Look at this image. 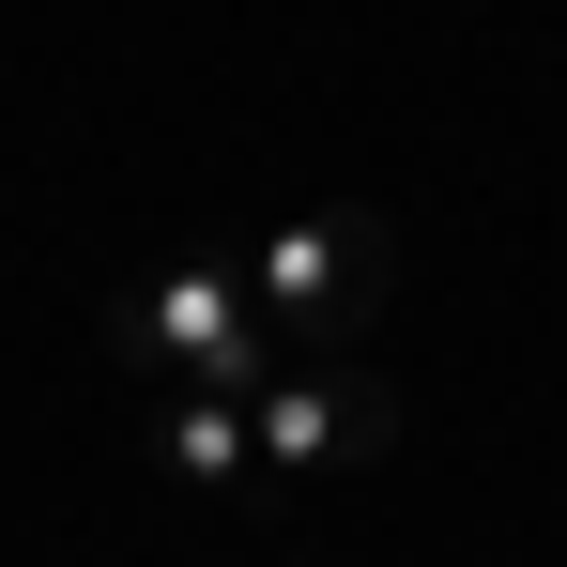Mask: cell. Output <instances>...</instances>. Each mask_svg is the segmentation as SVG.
<instances>
[{
	"instance_id": "obj_1",
	"label": "cell",
	"mask_w": 567,
	"mask_h": 567,
	"mask_svg": "<svg viewBox=\"0 0 567 567\" xmlns=\"http://www.w3.org/2000/svg\"><path fill=\"white\" fill-rule=\"evenodd\" d=\"M246 291H261V322H277L291 353H369L383 291H399V215H369V199L291 215V230L246 246Z\"/></svg>"
},
{
	"instance_id": "obj_2",
	"label": "cell",
	"mask_w": 567,
	"mask_h": 567,
	"mask_svg": "<svg viewBox=\"0 0 567 567\" xmlns=\"http://www.w3.org/2000/svg\"><path fill=\"white\" fill-rule=\"evenodd\" d=\"M107 338H123L138 369H169V383H215V399H261V383L291 369V338L261 322L246 261H169V277H138L107 307Z\"/></svg>"
},
{
	"instance_id": "obj_3",
	"label": "cell",
	"mask_w": 567,
	"mask_h": 567,
	"mask_svg": "<svg viewBox=\"0 0 567 567\" xmlns=\"http://www.w3.org/2000/svg\"><path fill=\"white\" fill-rule=\"evenodd\" d=\"M369 461H399V383L369 353H291L261 383V475L322 491V475H369Z\"/></svg>"
},
{
	"instance_id": "obj_4",
	"label": "cell",
	"mask_w": 567,
	"mask_h": 567,
	"mask_svg": "<svg viewBox=\"0 0 567 567\" xmlns=\"http://www.w3.org/2000/svg\"><path fill=\"white\" fill-rule=\"evenodd\" d=\"M154 475H185V491H246V475H261V399L169 383V399H154Z\"/></svg>"
}]
</instances>
